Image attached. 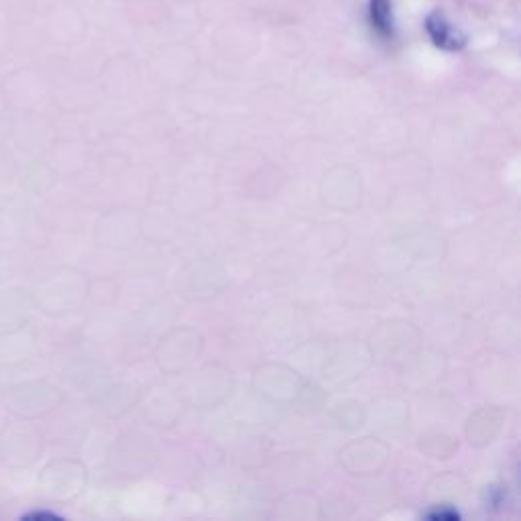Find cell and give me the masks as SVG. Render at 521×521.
I'll return each instance as SVG.
<instances>
[{
    "mask_svg": "<svg viewBox=\"0 0 521 521\" xmlns=\"http://www.w3.org/2000/svg\"><path fill=\"white\" fill-rule=\"evenodd\" d=\"M426 31H428L430 39L434 41V45L440 47V49L460 51L462 47L467 45L465 33L458 31L452 23H448V19L440 11H434V13L428 15Z\"/></svg>",
    "mask_w": 521,
    "mask_h": 521,
    "instance_id": "6da1fadb",
    "label": "cell"
},
{
    "mask_svg": "<svg viewBox=\"0 0 521 521\" xmlns=\"http://www.w3.org/2000/svg\"><path fill=\"white\" fill-rule=\"evenodd\" d=\"M371 23L373 27L383 35H393V13H391V0H371Z\"/></svg>",
    "mask_w": 521,
    "mask_h": 521,
    "instance_id": "7a4b0ae2",
    "label": "cell"
},
{
    "mask_svg": "<svg viewBox=\"0 0 521 521\" xmlns=\"http://www.w3.org/2000/svg\"><path fill=\"white\" fill-rule=\"evenodd\" d=\"M430 517H434V519H458V513H454V511H442V513H434V515H430Z\"/></svg>",
    "mask_w": 521,
    "mask_h": 521,
    "instance_id": "3957f363",
    "label": "cell"
}]
</instances>
